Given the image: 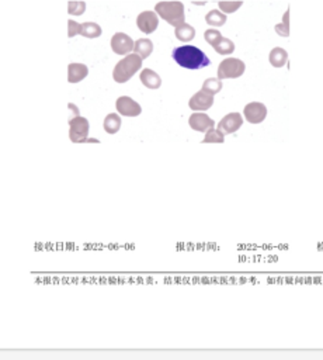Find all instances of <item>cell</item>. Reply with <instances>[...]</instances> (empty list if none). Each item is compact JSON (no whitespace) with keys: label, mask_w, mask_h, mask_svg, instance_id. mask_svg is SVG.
Here are the masks:
<instances>
[{"label":"cell","mask_w":323,"mask_h":360,"mask_svg":"<svg viewBox=\"0 0 323 360\" xmlns=\"http://www.w3.org/2000/svg\"><path fill=\"white\" fill-rule=\"evenodd\" d=\"M137 24H138L139 30L144 34H152L157 28V24H159L156 13L155 11H144V13H141L138 19H137Z\"/></svg>","instance_id":"8"},{"label":"cell","mask_w":323,"mask_h":360,"mask_svg":"<svg viewBox=\"0 0 323 360\" xmlns=\"http://www.w3.org/2000/svg\"><path fill=\"white\" fill-rule=\"evenodd\" d=\"M86 10V3L84 1H69L68 3V11L73 16H80Z\"/></svg>","instance_id":"24"},{"label":"cell","mask_w":323,"mask_h":360,"mask_svg":"<svg viewBox=\"0 0 323 360\" xmlns=\"http://www.w3.org/2000/svg\"><path fill=\"white\" fill-rule=\"evenodd\" d=\"M245 72V64L239 59L228 58L222 61L218 69V79H228V78H239Z\"/></svg>","instance_id":"5"},{"label":"cell","mask_w":323,"mask_h":360,"mask_svg":"<svg viewBox=\"0 0 323 360\" xmlns=\"http://www.w3.org/2000/svg\"><path fill=\"white\" fill-rule=\"evenodd\" d=\"M89 74L87 66L83 64H71L68 66V80L69 83H77L83 80Z\"/></svg>","instance_id":"13"},{"label":"cell","mask_w":323,"mask_h":360,"mask_svg":"<svg viewBox=\"0 0 323 360\" xmlns=\"http://www.w3.org/2000/svg\"><path fill=\"white\" fill-rule=\"evenodd\" d=\"M242 124H243V120L239 113H231L222 119L221 122L218 124V129L222 134H232V132L238 131Z\"/></svg>","instance_id":"10"},{"label":"cell","mask_w":323,"mask_h":360,"mask_svg":"<svg viewBox=\"0 0 323 360\" xmlns=\"http://www.w3.org/2000/svg\"><path fill=\"white\" fill-rule=\"evenodd\" d=\"M134 45L135 42H132V40L124 33H117L111 38V49L118 55L129 54L134 49Z\"/></svg>","instance_id":"6"},{"label":"cell","mask_w":323,"mask_h":360,"mask_svg":"<svg viewBox=\"0 0 323 360\" xmlns=\"http://www.w3.org/2000/svg\"><path fill=\"white\" fill-rule=\"evenodd\" d=\"M80 33H82V24L76 23L73 20H69L68 21V37L72 38L77 34H80Z\"/></svg>","instance_id":"26"},{"label":"cell","mask_w":323,"mask_h":360,"mask_svg":"<svg viewBox=\"0 0 323 360\" xmlns=\"http://www.w3.org/2000/svg\"><path fill=\"white\" fill-rule=\"evenodd\" d=\"M205 21H207L210 26L221 27V26L225 24V21H226V16H225V14H222L221 11H218V10H213V11H210V13L207 14Z\"/></svg>","instance_id":"20"},{"label":"cell","mask_w":323,"mask_h":360,"mask_svg":"<svg viewBox=\"0 0 323 360\" xmlns=\"http://www.w3.org/2000/svg\"><path fill=\"white\" fill-rule=\"evenodd\" d=\"M175 34L176 37L179 38L180 41H191L194 38L195 31H194V28L191 27V26H188V24H181V26L176 27Z\"/></svg>","instance_id":"19"},{"label":"cell","mask_w":323,"mask_h":360,"mask_svg":"<svg viewBox=\"0 0 323 360\" xmlns=\"http://www.w3.org/2000/svg\"><path fill=\"white\" fill-rule=\"evenodd\" d=\"M221 34L216 31V30H207L205 31V40H207V42H210L211 45H215L219 40H221Z\"/></svg>","instance_id":"27"},{"label":"cell","mask_w":323,"mask_h":360,"mask_svg":"<svg viewBox=\"0 0 323 360\" xmlns=\"http://www.w3.org/2000/svg\"><path fill=\"white\" fill-rule=\"evenodd\" d=\"M242 6V1H219V7L225 13H233Z\"/></svg>","instance_id":"25"},{"label":"cell","mask_w":323,"mask_h":360,"mask_svg":"<svg viewBox=\"0 0 323 360\" xmlns=\"http://www.w3.org/2000/svg\"><path fill=\"white\" fill-rule=\"evenodd\" d=\"M134 51H135V54H138L142 59H146V58L152 54V51H153V44H152V41L148 40V38H141L138 41H135Z\"/></svg>","instance_id":"15"},{"label":"cell","mask_w":323,"mask_h":360,"mask_svg":"<svg viewBox=\"0 0 323 360\" xmlns=\"http://www.w3.org/2000/svg\"><path fill=\"white\" fill-rule=\"evenodd\" d=\"M117 110L120 113L121 116H125V117H137L141 114V106L135 100H132L128 96H121L117 100Z\"/></svg>","instance_id":"7"},{"label":"cell","mask_w":323,"mask_h":360,"mask_svg":"<svg viewBox=\"0 0 323 360\" xmlns=\"http://www.w3.org/2000/svg\"><path fill=\"white\" fill-rule=\"evenodd\" d=\"M141 68H142V58L138 54H129L115 65L112 78L117 83H125Z\"/></svg>","instance_id":"2"},{"label":"cell","mask_w":323,"mask_h":360,"mask_svg":"<svg viewBox=\"0 0 323 360\" xmlns=\"http://www.w3.org/2000/svg\"><path fill=\"white\" fill-rule=\"evenodd\" d=\"M80 36L87 38H97L102 36V28L99 27L96 23H92V21H86L82 24V33Z\"/></svg>","instance_id":"17"},{"label":"cell","mask_w":323,"mask_h":360,"mask_svg":"<svg viewBox=\"0 0 323 360\" xmlns=\"http://www.w3.org/2000/svg\"><path fill=\"white\" fill-rule=\"evenodd\" d=\"M155 10L162 19L175 27L184 24V6L180 1H160L156 4Z\"/></svg>","instance_id":"3"},{"label":"cell","mask_w":323,"mask_h":360,"mask_svg":"<svg viewBox=\"0 0 323 360\" xmlns=\"http://www.w3.org/2000/svg\"><path fill=\"white\" fill-rule=\"evenodd\" d=\"M288 16H289V10H288V13H287L286 16H284V23H283L281 26H277V27H276V31H277L280 36H283V37H287V36H289V27H288Z\"/></svg>","instance_id":"28"},{"label":"cell","mask_w":323,"mask_h":360,"mask_svg":"<svg viewBox=\"0 0 323 360\" xmlns=\"http://www.w3.org/2000/svg\"><path fill=\"white\" fill-rule=\"evenodd\" d=\"M203 90L214 96L215 93L221 92L222 90V82L219 79H213V78H210V79L205 80V83H204L203 86Z\"/></svg>","instance_id":"22"},{"label":"cell","mask_w":323,"mask_h":360,"mask_svg":"<svg viewBox=\"0 0 323 360\" xmlns=\"http://www.w3.org/2000/svg\"><path fill=\"white\" fill-rule=\"evenodd\" d=\"M215 51L218 52V54H221V55H229L231 52H233V49H235V44L232 42L231 40H228V38H221L215 45Z\"/></svg>","instance_id":"21"},{"label":"cell","mask_w":323,"mask_h":360,"mask_svg":"<svg viewBox=\"0 0 323 360\" xmlns=\"http://www.w3.org/2000/svg\"><path fill=\"white\" fill-rule=\"evenodd\" d=\"M213 94L201 90V92H198L191 97V100H190V109H193V110H208L213 106Z\"/></svg>","instance_id":"11"},{"label":"cell","mask_w":323,"mask_h":360,"mask_svg":"<svg viewBox=\"0 0 323 360\" xmlns=\"http://www.w3.org/2000/svg\"><path fill=\"white\" fill-rule=\"evenodd\" d=\"M69 137L72 142H97V139H89V121L84 117L76 116L74 119L69 121Z\"/></svg>","instance_id":"4"},{"label":"cell","mask_w":323,"mask_h":360,"mask_svg":"<svg viewBox=\"0 0 323 360\" xmlns=\"http://www.w3.org/2000/svg\"><path fill=\"white\" fill-rule=\"evenodd\" d=\"M287 52L283 48H274L270 54V62L276 68H281L287 62Z\"/></svg>","instance_id":"18"},{"label":"cell","mask_w":323,"mask_h":360,"mask_svg":"<svg viewBox=\"0 0 323 360\" xmlns=\"http://www.w3.org/2000/svg\"><path fill=\"white\" fill-rule=\"evenodd\" d=\"M267 109L261 103H250L245 107V117L251 124H258L266 119Z\"/></svg>","instance_id":"9"},{"label":"cell","mask_w":323,"mask_h":360,"mask_svg":"<svg viewBox=\"0 0 323 360\" xmlns=\"http://www.w3.org/2000/svg\"><path fill=\"white\" fill-rule=\"evenodd\" d=\"M139 79H141V82L145 84L148 89H159L160 84H162V80H160L159 75L155 74L152 69H144L141 72Z\"/></svg>","instance_id":"14"},{"label":"cell","mask_w":323,"mask_h":360,"mask_svg":"<svg viewBox=\"0 0 323 360\" xmlns=\"http://www.w3.org/2000/svg\"><path fill=\"white\" fill-rule=\"evenodd\" d=\"M173 59L185 69H201L210 65V59L200 48L193 45H183L173 51Z\"/></svg>","instance_id":"1"},{"label":"cell","mask_w":323,"mask_h":360,"mask_svg":"<svg viewBox=\"0 0 323 360\" xmlns=\"http://www.w3.org/2000/svg\"><path fill=\"white\" fill-rule=\"evenodd\" d=\"M203 142H205V144H208V142H219L221 144V142H223V134L219 129H208Z\"/></svg>","instance_id":"23"},{"label":"cell","mask_w":323,"mask_h":360,"mask_svg":"<svg viewBox=\"0 0 323 360\" xmlns=\"http://www.w3.org/2000/svg\"><path fill=\"white\" fill-rule=\"evenodd\" d=\"M190 127L195 131H208V129L214 128V120H211L207 114L203 113H195L190 117Z\"/></svg>","instance_id":"12"},{"label":"cell","mask_w":323,"mask_h":360,"mask_svg":"<svg viewBox=\"0 0 323 360\" xmlns=\"http://www.w3.org/2000/svg\"><path fill=\"white\" fill-rule=\"evenodd\" d=\"M121 128V119L118 114H108L104 120V129L108 134H115Z\"/></svg>","instance_id":"16"}]
</instances>
